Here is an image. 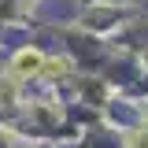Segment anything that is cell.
<instances>
[{
    "instance_id": "cell-4",
    "label": "cell",
    "mask_w": 148,
    "mask_h": 148,
    "mask_svg": "<svg viewBox=\"0 0 148 148\" xmlns=\"http://www.w3.org/2000/svg\"><path fill=\"white\" fill-rule=\"evenodd\" d=\"M126 148H148V130H130L126 133Z\"/></svg>"
},
{
    "instance_id": "cell-1",
    "label": "cell",
    "mask_w": 148,
    "mask_h": 148,
    "mask_svg": "<svg viewBox=\"0 0 148 148\" xmlns=\"http://www.w3.org/2000/svg\"><path fill=\"white\" fill-rule=\"evenodd\" d=\"M41 67H45V52L34 48V45H26V48H18V52L11 56V74H15L18 82H22V78H37Z\"/></svg>"
},
{
    "instance_id": "cell-2",
    "label": "cell",
    "mask_w": 148,
    "mask_h": 148,
    "mask_svg": "<svg viewBox=\"0 0 148 148\" xmlns=\"http://www.w3.org/2000/svg\"><path fill=\"white\" fill-rule=\"evenodd\" d=\"M67 71H71V63H67V59H59V56H45V67H41V78H63Z\"/></svg>"
},
{
    "instance_id": "cell-3",
    "label": "cell",
    "mask_w": 148,
    "mask_h": 148,
    "mask_svg": "<svg viewBox=\"0 0 148 148\" xmlns=\"http://www.w3.org/2000/svg\"><path fill=\"white\" fill-rule=\"evenodd\" d=\"M15 100H18V78L11 74V78L0 82V108H11Z\"/></svg>"
}]
</instances>
